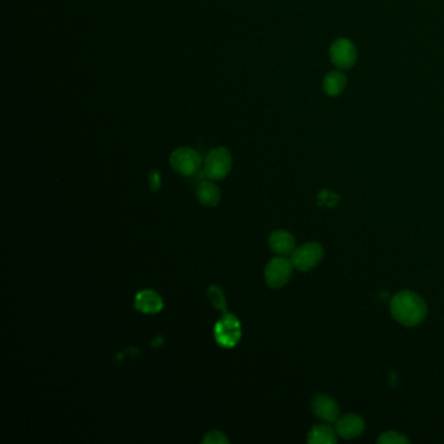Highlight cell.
I'll list each match as a JSON object with an SVG mask.
<instances>
[{
  "mask_svg": "<svg viewBox=\"0 0 444 444\" xmlns=\"http://www.w3.org/2000/svg\"><path fill=\"white\" fill-rule=\"evenodd\" d=\"M330 58L339 69H350L357 60V50L350 40L339 38L331 44Z\"/></svg>",
  "mask_w": 444,
  "mask_h": 444,
  "instance_id": "cell-7",
  "label": "cell"
},
{
  "mask_svg": "<svg viewBox=\"0 0 444 444\" xmlns=\"http://www.w3.org/2000/svg\"><path fill=\"white\" fill-rule=\"evenodd\" d=\"M293 269L295 268L290 259L287 258L286 256L275 257L266 265L265 281L270 288H274V290L281 288L290 281Z\"/></svg>",
  "mask_w": 444,
  "mask_h": 444,
  "instance_id": "cell-4",
  "label": "cell"
},
{
  "mask_svg": "<svg viewBox=\"0 0 444 444\" xmlns=\"http://www.w3.org/2000/svg\"><path fill=\"white\" fill-rule=\"evenodd\" d=\"M269 245L275 254L287 257L296 249V240L288 231L278 229L270 235Z\"/></svg>",
  "mask_w": 444,
  "mask_h": 444,
  "instance_id": "cell-10",
  "label": "cell"
},
{
  "mask_svg": "<svg viewBox=\"0 0 444 444\" xmlns=\"http://www.w3.org/2000/svg\"><path fill=\"white\" fill-rule=\"evenodd\" d=\"M323 254L324 250L322 245L317 242H308L295 249L290 254V259L295 269L299 271H309L320 263L323 258Z\"/></svg>",
  "mask_w": 444,
  "mask_h": 444,
  "instance_id": "cell-6",
  "label": "cell"
},
{
  "mask_svg": "<svg viewBox=\"0 0 444 444\" xmlns=\"http://www.w3.org/2000/svg\"><path fill=\"white\" fill-rule=\"evenodd\" d=\"M207 293H208V297L211 299L213 305H214L217 310L226 311V299H224V296H223V292H222V290H220L219 287L211 286V287L208 288V290H207Z\"/></svg>",
  "mask_w": 444,
  "mask_h": 444,
  "instance_id": "cell-16",
  "label": "cell"
},
{
  "mask_svg": "<svg viewBox=\"0 0 444 444\" xmlns=\"http://www.w3.org/2000/svg\"><path fill=\"white\" fill-rule=\"evenodd\" d=\"M202 443L204 444H226L229 443V439H228L226 435L223 434L222 431H217V430H213V431H208L205 438L202 439Z\"/></svg>",
  "mask_w": 444,
  "mask_h": 444,
  "instance_id": "cell-17",
  "label": "cell"
},
{
  "mask_svg": "<svg viewBox=\"0 0 444 444\" xmlns=\"http://www.w3.org/2000/svg\"><path fill=\"white\" fill-rule=\"evenodd\" d=\"M377 443L408 444L409 443V439L405 435L400 434L397 431H386L377 439Z\"/></svg>",
  "mask_w": 444,
  "mask_h": 444,
  "instance_id": "cell-15",
  "label": "cell"
},
{
  "mask_svg": "<svg viewBox=\"0 0 444 444\" xmlns=\"http://www.w3.org/2000/svg\"><path fill=\"white\" fill-rule=\"evenodd\" d=\"M390 311L396 322L406 327H414L424 322L427 306L417 293L412 290H400L391 299Z\"/></svg>",
  "mask_w": 444,
  "mask_h": 444,
  "instance_id": "cell-1",
  "label": "cell"
},
{
  "mask_svg": "<svg viewBox=\"0 0 444 444\" xmlns=\"http://www.w3.org/2000/svg\"><path fill=\"white\" fill-rule=\"evenodd\" d=\"M365 421L357 414H345L335 422V431L343 439H354L362 434Z\"/></svg>",
  "mask_w": 444,
  "mask_h": 444,
  "instance_id": "cell-9",
  "label": "cell"
},
{
  "mask_svg": "<svg viewBox=\"0 0 444 444\" xmlns=\"http://www.w3.org/2000/svg\"><path fill=\"white\" fill-rule=\"evenodd\" d=\"M214 335H215V340L220 347L233 348L242 335L241 323L233 314L226 313L220 320H217L214 329Z\"/></svg>",
  "mask_w": 444,
  "mask_h": 444,
  "instance_id": "cell-3",
  "label": "cell"
},
{
  "mask_svg": "<svg viewBox=\"0 0 444 444\" xmlns=\"http://www.w3.org/2000/svg\"><path fill=\"white\" fill-rule=\"evenodd\" d=\"M311 411L317 418L327 424H335L340 416V408L335 399L329 395L320 393L315 395L311 400Z\"/></svg>",
  "mask_w": 444,
  "mask_h": 444,
  "instance_id": "cell-8",
  "label": "cell"
},
{
  "mask_svg": "<svg viewBox=\"0 0 444 444\" xmlns=\"http://www.w3.org/2000/svg\"><path fill=\"white\" fill-rule=\"evenodd\" d=\"M232 168V155L226 147H215L207 154L204 174L208 180L217 181L227 177Z\"/></svg>",
  "mask_w": 444,
  "mask_h": 444,
  "instance_id": "cell-2",
  "label": "cell"
},
{
  "mask_svg": "<svg viewBox=\"0 0 444 444\" xmlns=\"http://www.w3.org/2000/svg\"><path fill=\"white\" fill-rule=\"evenodd\" d=\"M347 86V76L343 72H331L323 80V90L330 97L340 95Z\"/></svg>",
  "mask_w": 444,
  "mask_h": 444,
  "instance_id": "cell-14",
  "label": "cell"
},
{
  "mask_svg": "<svg viewBox=\"0 0 444 444\" xmlns=\"http://www.w3.org/2000/svg\"><path fill=\"white\" fill-rule=\"evenodd\" d=\"M336 431L329 425H315L311 427L308 434V443L310 444H335Z\"/></svg>",
  "mask_w": 444,
  "mask_h": 444,
  "instance_id": "cell-13",
  "label": "cell"
},
{
  "mask_svg": "<svg viewBox=\"0 0 444 444\" xmlns=\"http://www.w3.org/2000/svg\"><path fill=\"white\" fill-rule=\"evenodd\" d=\"M170 163L179 175L192 176L199 171L202 161L196 150L190 147H179L171 154Z\"/></svg>",
  "mask_w": 444,
  "mask_h": 444,
  "instance_id": "cell-5",
  "label": "cell"
},
{
  "mask_svg": "<svg viewBox=\"0 0 444 444\" xmlns=\"http://www.w3.org/2000/svg\"><path fill=\"white\" fill-rule=\"evenodd\" d=\"M163 305V299L154 290H141L135 295V308L144 314H156Z\"/></svg>",
  "mask_w": 444,
  "mask_h": 444,
  "instance_id": "cell-11",
  "label": "cell"
},
{
  "mask_svg": "<svg viewBox=\"0 0 444 444\" xmlns=\"http://www.w3.org/2000/svg\"><path fill=\"white\" fill-rule=\"evenodd\" d=\"M197 199L202 206H217L220 201V189L213 183V180L201 181L197 186Z\"/></svg>",
  "mask_w": 444,
  "mask_h": 444,
  "instance_id": "cell-12",
  "label": "cell"
}]
</instances>
